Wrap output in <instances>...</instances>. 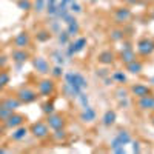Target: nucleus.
Returning a JSON list of instances; mask_svg holds the SVG:
<instances>
[{"label": "nucleus", "mask_w": 154, "mask_h": 154, "mask_svg": "<svg viewBox=\"0 0 154 154\" xmlns=\"http://www.w3.org/2000/svg\"><path fill=\"white\" fill-rule=\"evenodd\" d=\"M65 82L77 93V96H79L83 89L88 88V80L85 79V75H82L80 72H74V71L66 72L65 74Z\"/></svg>", "instance_id": "nucleus-1"}, {"label": "nucleus", "mask_w": 154, "mask_h": 154, "mask_svg": "<svg viewBox=\"0 0 154 154\" xmlns=\"http://www.w3.org/2000/svg\"><path fill=\"white\" fill-rule=\"evenodd\" d=\"M37 93L38 96L49 97L56 93V82L53 79H42L37 83Z\"/></svg>", "instance_id": "nucleus-2"}, {"label": "nucleus", "mask_w": 154, "mask_h": 154, "mask_svg": "<svg viewBox=\"0 0 154 154\" xmlns=\"http://www.w3.org/2000/svg\"><path fill=\"white\" fill-rule=\"evenodd\" d=\"M29 133H31L35 139L43 140V139H46V137L49 136V126H48L46 122H35V123L31 125Z\"/></svg>", "instance_id": "nucleus-3"}, {"label": "nucleus", "mask_w": 154, "mask_h": 154, "mask_svg": "<svg viewBox=\"0 0 154 154\" xmlns=\"http://www.w3.org/2000/svg\"><path fill=\"white\" fill-rule=\"evenodd\" d=\"M16 97L22 102V103H32V102H35L37 100V97H38V93L37 91H34V89H31V88H20L19 91L16 93Z\"/></svg>", "instance_id": "nucleus-4"}, {"label": "nucleus", "mask_w": 154, "mask_h": 154, "mask_svg": "<svg viewBox=\"0 0 154 154\" xmlns=\"http://www.w3.org/2000/svg\"><path fill=\"white\" fill-rule=\"evenodd\" d=\"M46 123H48V126H49V130H60V128H65V125H66V120H65V117H63L62 114H59V112H51V114H48L46 116Z\"/></svg>", "instance_id": "nucleus-5"}, {"label": "nucleus", "mask_w": 154, "mask_h": 154, "mask_svg": "<svg viewBox=\"0 0 154 154\" xmlns=\"http://www.w3.org/2000/svg\"><path fill=\"white\" fill-rule=\"evenodd\" d=\"M137 53L140 56H143V57H148L154 53V40L152 38H140V40L137 42Z\"/></svg>", "instance_id": "nucleus-6"}, {"label": "nucleus", "mask_w": 154, "mask_h": 154, "mask_svg": "<svg viewBox=\"0 0 154 154\" xmlns=\"http://www.w3.org/2000/svg\"><path fill=\"white\" fill-rule=\"evenodd\" d=\"M25 122H26V117H25L23 114H19V112H16V111H12V112L9 114V117L5 120V126L8 128V130H14V128L23 125Z\"/></svg>", "instance_id": "nucleus-7"}, {"label": "nucleus", "mask_w": 154, "mask_h": 154, "mask_svg": "<svg viewBox=\"0 0 154 154\" xmlns=\"http://www.w3.org/2000/svg\"><path fill=\"white\" fill-rule=\"evenodd\" d=\"M32 66H34V69H35L38 74H42V75H46V74L51 72L49 62H48L45 57H42V56H38V57L32 59Z\"/></svg>", "instance_id": "nucleus-8"}, {"label": "nucleus", "mask_w": 154, "mask_h": 154, "mask_svg": "<svg viewBox=\"0 0 154 154\" xmlns=\"http://www.w3.org/2000/svg\"><path fill=\"white\" fill-rule=\"evenodd\" d=\"M130 93H131L136 99H140V97H145V96L152 94V89H151V86H148V85H145V83H134V85L130 88Z\"/></svg>", "instance_id": "nucleus-9"}, {"label": "nucleus", "mask_w": 154, "mask_h": 154, "mask_svg": "<svg viewBox=\"0 0 154 154\" xmlns=\"http://www.w3.org/2000/svg\"><path fill=\"white\" fill-rule=\"evenodd\" d=\"M136 106L142 111H154V94L140 97L136 102Z\"/></svg>", "instance_id": "nucleus-10"}, {"label": "nucleus", "mask_w": 154, "mask_h": 154, "mask_svg": "<svg viewBox=\"0 0 154 154\" xmlns=\"http://www.w3.org/2000/svg\"><path fill=\"white\" fill-rule=\"evenodd\" d=\"M86 38L85 37H79V38H75V40L72 42V43H68V56L69 57H72L74 54H77V53H80V51L86 46Z\"/></svg>", "instance_id": "nucleus-11"}, {"label": "nucleus", "mask_w": 154, "mask_h": 154, "mask_svg": "<svg viewBox=\"0 0 154 154\" xmlns=\"http://www.w3.org/2000/svg\"><path fill=\"white\" fill-rule=\"evenodd\" d=\"M29 43H31V35H29L26 31H22V32H19V34L14 37V46H16V48L25 49L26 46H29Z\"/></svg>", "instance_id": "nucleus-12"}, {"label": "nucleus", "mask_w": 154, "mask_h": 154, "mask_svg": "<svg viewBox=\"0 0 154 154\" xmlns=\"http://www.w3.org/2000/svg\"><path fill=\"white\" fill-rule=\"evenodd\" d=\"M114 60H116V54L112 53V51H109V49L102 51V53L97 56V62L100 63V65H105V66L111 65Z\"/></svg>", "instance_id": "nucleus-13"}, {"label": "nucleus", "mask_w": 154, "mask_h": 154, "mask_svg": "<svg viewBox=\"0 0 154 154\" xmlns=\"http://www.w3.org/2000/svg\"><path fill=\"white\" fill-rule=\"evenodd\" d=\"M96 117H97V112H96V109L94 108H91V106H86V108H83V112L79 116V119L83 122V123H91V122H94L96 120Z\"/></svg>", "instance_id": "nucleus-14"}, {"label": "nucleus", "mask_w": 154, "mask_h": 154, "mask_svg": "<svg viewBox=\"0 0 154 154\" xmlns=\"http://www.w3.org/2000/svg\"><path fill=\"white\" fill-rule=\"evenodd\" d=\"M114 19L117 23H125L131 19V9L130 8H119L114 12Z\"/></svg>", "instance_id": "nucleus-15"}, {"label": "nucleus", "mask_w": 154, "mask_h": 154, "mask_svg": "<svg viewBox=\"0 0 154 154\" xmlns=\"http://www.w3.org/2000/svg\"><path fill=\"white\" fill-rule=\"evenodd\" d=\"M28 133H29L28 128L23 126V125H20V126H17V128H14V130H12L11 139L14 140V142H20V140H23L25 137L28 136Z\"/></svg>", "instance_id": "nucleus-16"}, {"label": "nucleus", "mask_w": 154, "mask_h": 154, "mask_svg": "<svg viewBox=\"0 0 154 154\" xmlns=\"http://www.w3.org/2000/svg\"><path fill=\"white\" fill-rule=\"evenodd\" d=\"M0 105H3L5 108H8L9 111H16L17 108H20L22 102L17 97H5L3 100H0Z\"/></svg>", "instance_id": "nucleus-17"}, {"label": "nucleus", "mask_w": 154, "mask_h": 154, "mask_svg": "<svg viewBox=\"0 0 154 154\" xmlns=\"http://www.w3.org/2000/svg\"><path fill=\"white\" fill-rule=\"evenodd\" d=\"M11 57H12V60H14V62H17L19 65H20V63H25V62H26V60L29 59V53H28V51H25V49L16 48L14 51H12Z\"/></svg>", "instance_id": "nucleus-18"}, {"label": "nucleus", "mask_w": 154, "mask_h": 154, "mask_svg": "<svg viewBox=\"0 0 154 154\" xmlns=\"http://www.w3.org/2000/svg\"><path fill=\"white\" fill-rule=\"evenodd\" d=\"M116 120H117V114H116L114 109H108V111H105L103 116H102V123L105 126H112L116 123Z\"/></svg>", "instance_id": "nucleus-19"}, {"label": "nucleus", "mask_w": 154, "mask_h": 154, "mask_svg": "<svg viewBox=\"0 0 154 154\" xmlns=\"http://www.w3.org/2000/svg\"><path fill=\"white\" fill-rule=\"evenodd\" d=\"M126 71L128 72H131V74H140L143 71V63L140 62V60H133V62H130V63H126Z\"/></svg>", "instance_id": "nucleus-20"}, {"label": "nucleus", "mask_w": 154, "mask_h": 154, "mask_svg": "<svg viewBox=\"0 0 154 154\" xmlns=\"http://www.w3.org/2000/svg\"><path fill=\"white\" fill-rule=\"evenodd\" d=\"M119 57H120L122 63H125V65H126V63L136 60V53H134L133 48H131V49H122L120 54H119Z\"/></svg>", "instance_id": "nucleus-21"}, {"label": "nucleus", "mask_w": 154, "mask_h": 154, "mask_svg": "<svg viewBox=\"0 0 154 154\" xmlns=\"http://www.w3.org/2000/svg\"><path fill=\"white\" fill-rule=\"evenodd\" d=\"M116 139H117L122 145H128V143H130L131 140H133L130 131H126V130H120V131L117 133V136H116Z\"/></svg>", "instance_id": "nucleus-22"}, {"label": "nucleus", "mask_w": 154, "mask_h": 154, "mask_svg": "<svg viewBox=\"0 0 154 154\" xmlns=\"http://www.w3.org/2000/svg\"><path fill=\"white\" fill-rule=\"evenodd\" d=\"M109 38H111V42H122L123 38H125V31L120 29V28L111 29V32H109Z\"/></svg>", "instance_id": "nucleus-23"}, {"label": "nucleus", "mask_w": 154, "mask_h": 154, "mask_svg": "<svg viewBox=\"0 0 154 154\" xmlns=\"http://www.w3.org/2000/svg\"><path fill=\"white\" fill-rule=\"evenodd\" d=\"M111 151L116 154H125V145H122L117 139H112L111 140Z\"/></svg>", "instance_id": "nucleus-24"}, {"label": "nucleus", "mask_w": 154, "mask_h": 154, "mask_svg": "<svg viewBox=\"0 0 154 154\" xmlns=\"http://www.w3.org/2000/svg\"><path fill=\"white\" fill-rule=\"evenodd\" d=\"M68 137V133L65 131V128H60V130H54L53 133V139L56 140V142H65Z\"/></svg>", "instance_id": "nucleus-25"}, {"label": "nucleus", "mask_w": 154, "mask_h": 154, "mask_svg": "<svg viewBox=\"0 0 154 154\" xmlns=\"http://www.w3.org/2000/svg\"><path fill=\"white\" fill-rule=\"evenodd\" d=\"M68 25V34L72 37V35H75V34H79V31H80V25H79V22H77L75 19L74 20H71L69 23H66Z\"/></svg>", "instance_id": "nucleus-26"}, {"label": "nucleus", "mask_w": 154, "mask_h": 154, "mask_svg": "<svg viewBox=\"0 0 154 154\" xmlns=\"http://www.w3.org/2000/svg\"><path fill=\"white\" fill-rule=\"evenodd\" d=\"M57 3H59V0H46V12L49 16H56V12H57Z\"/></svg>", "instance_id": "nucleus-27"}, {"label": "nucleus", "mask_w": 154, "mask_h": 154, "mask_svg": "<svg viewBox=\"0 0 154 154\" xmlns=\"http://www.w3.org/2000/svg\"><path fill=\"white\" fill-rule=\"evenodd\" d=\"M17 6H19V9H22V11L26 12V11L32 9V2H31V0H19Z\"/></svg>", "instance_id": "nucleus-28"}, {"label": "nucleus", "mask_w": 154, "mask_h": 154, "mask_svg": "<svg viewBox=\"0 0 154 154\" xmlns=\"http://www.w3.org/2000/svg\"><path fill=\"white\" fill-rule=\"evenodd\" d=\"M37 40L38 42H48L49 38H51V31H46V29H42V31H38L37 32Z\"/></svg>", "instance_id": "nucleus-29"}, {"label": "nucleus", "mask_w": 154, "mask_h": 154, "mask_svg": "<svg viewBox=\"0 0 154 154\" xmlns=\"http://www.w3.org/2000/svg\"><path fill=\"white\" fill-rule=\"evenodd\" d=\"M112 80H116L117 83H126V75L123 74V71H116L112 72Z\"/></svg>", "instance_id": "nucleus-30"}, {"label": "nucleus", "mask_w": 154, "mask_h": 154, "mask_svg": "<svg viewBox=\"0 0 154 154\" xmlns=\"http://www.w3.org/2000/svg\"><path fill=\"white\" fill-rule=\"evenodd\" d=\"M45 8H46V0H35L32 3V9L35 12H42Z\"/></svg>", "instance_id": "nucleus-31"}, {"label": "nucleus", "mask_w": 154, "mask_h": 154, "mask_svg": "<svg viewBox=\"0 0 154 154\" xmlns=\"http://www.w3.org/2000/svg\"><path fill=\"white\" fill-rule=\"evenodd\" d=\"M69 34H68V31H60L59 32V43L60 45H68L69 43Z\"/></svg>", "instance_id": "nucleus-32"}, {"label": "nucleus", "mask_w": 154, "mask_h": 154, "mask_svg": "<svg viewBox=\"0 0 154 154\" xmlns=\"http://www.w3.org/2000/svg\"><path fill=\"white\" fill-rule=\"evenodd\" d=\"M49 74L53 75V79H60V77L63 75V68H62V65H56L53 69H51Z\"/></svg>", "instance_id": "nucleus-33"}, {"label": "nucleus", "mask_w": 154, "mask_h": 154, "mask_svg": "<svg viewBox=\"0 0 154 154\" xmlns=\"http://www.w3.org/2000/svg\"><path fill=\"white\" fill-rule=\"evenodd\" d=\"M42 111H43L46 116L51 114V112H54V111H56V109H54V103H53V102H49V100L45 102V103L42 105Z\"/></svg>", "instance_id": "nucleus-34"}, {"label": "nucleus", "mask_w": 154, "mask_h": 154, "mask_svg": "<svg viewBox=\"0 0 154 154\" xmlns=\"http://www.w3.org/2000/svg\"><path fill=\"white\" fill-rule=\"evenodd\" d=\"M69 12H72V14H80V12H82V5L77 3L75 0L69 3Z\"/></svg>", "instance_id": "nucleus-35"}, {"label": "nucleus", "mask_w": 154, "mask_h": 154, "mask_svg": "<svg viewBox=\"0 0 154 154\" xmlns=\"http://www.w3.org/2000/svg\"><path fill=\"white\" fill-rule=\"evenodd\" d=\"M116 96H117V99H126L128 96H130V91H128L126 88L120 86V88L116 89Z\"/></svg>", "instance_id": "nucleus-36"}, {"label": "nucleus", "mask_w": 154, "mask_h": 154, "mask_svg": "<svg viewBox=\"0 0 154 154\" xmlns=\"http://www.w3.org/2000/svg\"><path fill=\"white\" fill-rule=\"evenodd\" d=\"M11 112H12V111H9V109L5 108L3 105H0V120H3V122H5V120L9 117V114H11Z\"/></svg>", "instance_id": "nucleus-37"}, {"label": "nucleus", "mask_w": 154, "mask_h": 154, "mask_svg": "<svg viewBox=\"0 0 154 154\" xmlns=\"http://www.w3.org/2000/svg\"><path fill=\"white\" fill-rule=\"evenodd\" d=\"M75 99L80 102V105H82L83 108H86V106H88V96H86V94H85L83 91H82V93H80L79 96H77Z\"/></svg>", "instance_id": "nucleus-38"}, {"label": "nucleus", "mask_w": 154, "mask_h": 154, "mask_svg": "<svg viewBox=\"0 0 154 154\" xmlns=\"http://www.w3.org/2000/svg\"><path fill=\"white\" fill-rule=\"evenodd\" d=\"M9 79H11V77H9V74L6 71H0V82H2L5 86L9 83Z\"/></svg>", "instance_id": "nucleus-39"}, {"label": "nucleus", "mask_w": 154, "mask_h": 154, "mask_svg": "<svg viewBox=\"0 0 154 154\" xmlns=\"http://www.w3.org/2000/svg\"><path fill=\"white\" fill-rule=\"evenodd\" d=\"M53 57L56 59V62H57V65H63L65 63V59H63V56L59 53V51H56V53H53Z\"/></svg>", "instance_id": "nucleus-40"}, {"label": "nucleus", "mask_w": 154, "mask_h": 154, "mask_svg": "<svg viewBox=\"0 0 154 154\" xmlns=\"http://www.w3.org/2000/svg\"><path fill=\"white\" fill-rule=\"evenodd\" d=\"M119 105H120L122 108H128V106H130L131 103H130V100H128V97H126V99H120Z\"/></svg>", "instance_id": "nucleus-41"}, {"label": "nucleus", "mask_w": 154, "mask_h": 154, "mask_svg": "<svg viewBox=\"0 0 154 154\" xmlns=\"http://www.w3.org/2000/svg\"><path fill=\"white\" fill-rule=\"evenodd\" d=\"M133 151L134 152H140V151H142V149H140V143L139 142H134L133 143Z\"/></svg>", "instance_id": "nucleus-42"}, {"label": "nucleus", "mask_w": 154, "mask_h": 154, "mask_svg": "<svg viewBox=\"0 0 154 154\" xmlns=\"http://www.w3.org/2000/svg\"><path fill=\"white\" fill-rule=\"evenodd\" d=\"M131 48H133L131 42H123V48L122 49H131Z\"/></svg>", "instance_id": "nucleus-43"}, {"label": "nucleus", "mask_w": 154, "mask_h": 154, "mask_svg": "<svg viewBox=\"0 0 154 154\" xmlns=\"http://www.w3.org/2000/svg\"><path fill=\"white\" fill-rule=\"evenodd\" d=\"M5 63H6V57H0V66H5Z\"/></svg>", "instance_id": "nucleus-44"}, {"label": "nucleus", "mask_w": 154, "mask_h": 154, "mask_svg": "<svg viewBox=\"0 0 154 154\" xmlns=\"http://www.w3.org/2000/svg\"><path fill=\"white\" fill-rule=\"evenodd\" d=\"M3 88H5V85H3L2 82H0V93H2V91H3Z\"/></svg>", "instance_id": "nucleus-45"}, {"label": "nucleus", "mask_w": 154, "mask_h": 154, "mask_svg": "<svg viewBox=\"0 0 154 154\" xmlns=\"http://www.w3.org/2000/svg\"><path fill=\"white\" fill-rule=\"evenodd\" d=\"M0 152H8V149L6 148H0Z\"/></svg>", "instance_id": "nucleus-46"}, {"label": "nucleus", "mask_w": 154, "mask_h": 154, "mask_svg": "<svg viewBox=\"0 0 154 154\" xmlns=\"http://www.w3.org/2000/svg\"><path fill=\"white\" fill-rule=\"evenodd\" d=\"M126 2H128V3H136L137 0H126Z\"/></svg>", "instance_id": "nucleus-47"}, {"label": "nucleus", "mask_w": 154, "mask_h": 154, "mask_svg": "<svg viewBox=\"0 0 154 154\" xmlns=\"http://www.w3.org/2000/svg\"><path fill=\"white\" fill-rule=\"evenodd\" d=\"M149 82H151V83L154 85V77H151V79H149Z\"/></svg>", "instance_id": "nucleus-48"}, {"label": "nucleus", "mask_w": 154, "mask_h": 154, "mask_svg": "<svg viewBox=\"0 0 154 154\" xmlns=\"http://www.w3.org/2000/svg\"><path fill=\"white\" fill-rule=\"evenodd\" d=\"M91 2H93V3H94V2H97V0H91Z\"/></svg>", "instance_id": "nucleus-49"}, {"label": "nucleus", "mask_w": 154, "mask_h": 154, "mask_svg": "<svg viewBox=\"0 0 154 154\" xmlns=\"http://www.w3.org/2000/svg\"><path fill=\"white\" fill-rule=\"evenodd\" d=\"M152 123H154V117H152Z\"/></svg>", "instance_id": "nucleus-50"}]
</instances>
